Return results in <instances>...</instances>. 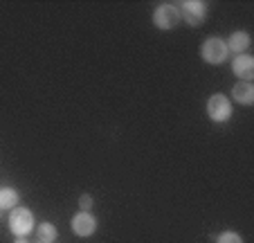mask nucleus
<instances>
[{"instance_id":"1","label":"nucleus","mask_w":254,"mask_h":243,"mask_svg":"<svg viewBox=\"0 0 254 243\" xmlns=\"http://www.w3.org/2000/svg\"><path fill=\"white\" fill-rule=\"evenodd\" d=\"M200 54H202V59H205L207 63H211V66H221V63L227 59L230 50H227L225 41H221L218 36H211V38H207L205 43H202Z\"/></svg>"},{"instance_id":"2","label":"nucleus","mask_w":254,"mask_h":243,"mask_svg":"<svg viewBox=\"0 0 254 243\" xmlns=\"http://www.w3.org/2000/svg\"><path fill=\"white\" fill-rule=\"evenodd\" d=\"M34 228V216L29 210L25 207H14L11 210V216H9V230L16 234V237H25L29 234Z\"/></svg>"},{"instance_id":"3","label":"nucleus","mask_w":254,"mask_h":243,"mask_svg":"<svg viewBox=\"0 0 254 243\" xmlns=\"http://www.w3.org/2000/svg\"><path fill=\"white\" fill-rule=\"evenodd\" d=\"M153 23H155V27H160V29H173L180 23V9H178L176 5H171V2H164V5H160L158 9H155Z\"/></svg>"},{"instance_id":"4","label":"nucleus","mask_w":254,"mask_h":243,"mask_svg":"<svg viewBox=\"0 0 254 243\" xmlns=\"http://www.w3.org/2000/svg\"><path fill=\"white\" fill-rule=\"evenodd\" d=\"M207 115L214 122H227L232 115V104L225 95H211L207 101Z\"/></svg>"},{"instance_id":"5","label":"nucleus","mask_w":254,"mask_h":243,"mask_svg":"<svg viewBox=\"0 0 254 243\" xmlns=\"http://www.w3.org/2000/svg\"><path fill=\"white\" fill-rule=\"evenodd\" d=\"M180 18H185L189 25H200L205 20L207 14V2H200V0H187L180 5Z\"/></svg>"},{"instance_id":"6","label":"nucleus","mask_w":254,"mask_h":243,"mask_svg":"<svg viewBox=\"0 0 254 243\" xmlns=\"http://www.w3.org/2000/svg\"><path fill=\"white\" fill-rule=\"evenodd\" d=\"M97 230V219L88 212H79V214L72 216V232L79 234V237H90Z\"/></svg>"},{"instance_id":"7","label":"nucleus","mask_w":254,"mask_h":243,"mask_svg":"<svg viewBox=\"0 0 254 243\" xmlns=\"http://www.w3.org/2000/svg\"><path fill=\"white\" fill-rule=\"evenodd\" d=\"M232 70H234V75L239 77V79L250 81L254 77V59L250 57V54H241V57L234 59V63H232Z\"/></svg>"},{"instance_id":"8","label":"nucleus","mask_w":254,"mask_h":243,"mask_svg":"<svg viewBox=\"0 0 254 243\" xmlns=\"http://www.w3.org/2000/svg\"><path fill=\"white\" fill-rule=\"evenodd\" d=\"M232 97H234L239 104H243V106L254 104V86L250 83V81H241V83H236L234 86Z\"/></svg>"},{"instance_id":"9","label":"nucleus","mask_w":254,"mask_h":243,"mask_svg":"<svg viewBox=\"0 0 254 243\" xmlns=\"http://www.w3.org/2000/svg\"><path fill=\"white\" fill-rule=\"evenodd\" d=\"M227 50H234V52H245L250 48V34L248 32H234L227 41Z\"/></svg>"},{"instance_id":"10","label":"nucleus","mask_w":254,"mask_h":243,"mask_svg":"<svg viewBox=\"0 0 254 243\" xmlns=\"http://www.w3.org/2000/svg\"><path fill=\"white\" fill-rule=\"evenodd\" d=\"M18 205V194L11 187H2L0 189V210H14Z\"/></svg>"},{"instance_id":"11","label":"nucleus","mask_w":254,"mask_h":243,"mask_svg":"<svg viewBox=\"0 0 254 243\" xmlns=\"http://www.w3.org/2000/svg\"><path fill=\"white\" fill-rule=\"evenodd\" d=\"M57 228H54L52 223H41L39 225V241L41 243H52L57 241Z\"/></svg>"},{"instance_id":"12","label":"nucleus","mask_w":254,"mask_h":243,"mask_svg":"<svg viewBox=\"0 0 254 243\" xmlns=\"http://www.w3.org/2000/svg\"><path fill=\"white\" fill-rule=\"evenodd\" d=\"M218 243H243V239L236 232H223L221 237H218Z\"/></svg>"},{"instance_id":"13","label":"nucleus","mask_w":254,"mask_h":243,"mask_svg":"<svg viewBox=\"0 0 254 243\" xmlns=\"http://www.w3.org/2000/svg\"><path fill=\"white\" fill-rule=\"evenodd\" d=\"M79 207H81L83 212H88L92 207V196H81V198H79Z\"/></svg>"},{"instance_id":"14","label":"nucleus","mask_w":254,"mask_h":243,"mask_svg":"<svg viewBox=\"0 0 254 243\" xmlns=\"http://www.w3.org/2000/svg\"><path fill=\"white\" fill-rule=\"evenodd\" d=\"M14 243H27V241H25V239L23 237H18V239H16V241Z\"/></svg>"}]
</instances>
